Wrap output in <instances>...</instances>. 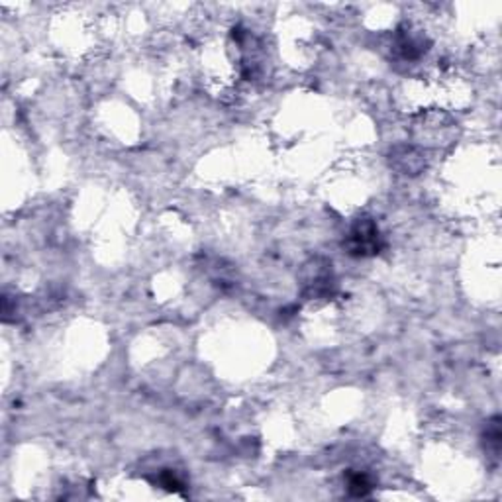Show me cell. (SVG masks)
Listing matches in <instances>:
<instances>
[{"instance_id":"cell-1","label":"cell","mask_w":502,"mask_h":502,"mask_svg":"<svg viewBox=\"0 0 502 502\" xmlns=\"http://www.w3.org/2000/svg\"><path fill=\"white\" fill-rule=\"evenodd\" d=\"M347 247L351 256H375L381 247V236L371 218H359L347 237Z\"/></svg>"},{"instance_id":"cell-2","label":"cell","mask_w":502,"mask_h":502,"mask_svg":"<svg viewBox=\"0 0 502 502\" xmlns=\"http://www.w3.org/2000/svg\"><path fill=\"white\" fill-rule=\"evenodd\" d=\"M349 491L354 492V494H357V496H363L365 492L369 491V482H367L365 477L357 475V477H354V479L349 481Z\"/></svg>"}]
</instances>
